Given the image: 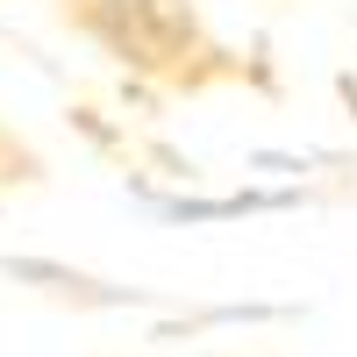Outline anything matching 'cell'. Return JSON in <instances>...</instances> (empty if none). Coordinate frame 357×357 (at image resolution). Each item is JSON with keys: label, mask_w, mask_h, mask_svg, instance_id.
I'll return each instance as SVG.
<instances>
[{"label": "cell", "mask_w": 357, "mask_h": 357, "mask_svg": "<svg viewBox=\"0 0 357 357\" xmlns=\"http://www.w3.org/2000/svg\"><path fill=\"white\" fill-rule=\"evenodd\" d=\"M65 15L79 29H93L114 57H129L143 72H165V79H186L193 57H207L186 0H65Z\"/></svg>", "instance_id": "6da1fadb"}]
</instances>
